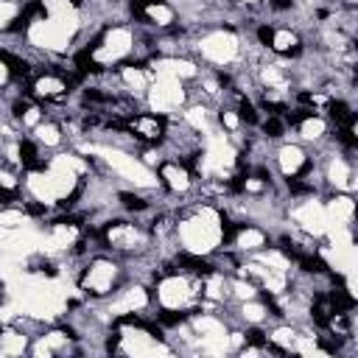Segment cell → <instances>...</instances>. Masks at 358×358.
Here are the masks:
<instances>
[{
	"label": "cell",
	"instance_id": "1",
	"mask_svg": "<svg viewBox=\"0 0 358 358\" xmlns=\"http://www.w3.org/2000/svg\"><path fill=\"white\" fill-rule=\"evenodd\" d=\"M176 235H179L185 252L207 255L221 241V215L213 207H199L193 215L182 218V224L176 227Z\"/></svg>",
	"mask_w": 358,
	"mask_h": 358
},
{
	"label": "cell",
	"instance_id": "2",
	"mask_svg": "<svg viewBox=\"0 0 358 358\" xmlns=\"http://www.w3.org/2000/svg\"><path fill=\"white\" fill-rule=\"evenodd\" d=\"M145 101L157 115H171L173 109H179V103L185 101V90L182 81L173 76H157L148 90H145Z\"/></svg>",
	"mask_w": 358,
	"mask_h": 358
},
{
	"label": "cell",
	"instance_id": "3",
	"mask_svg": "<svg viewBox=\"0 0 358 358\" xmlns=\"http://www.w3.org/2000/svg\"><path fill=\"white\" fill-rule=\"evenodd\" d=\"M103 243L117 252H137L148 243V232L129 221H112L103 229Z\"/></svg>",
	"mask_w": 358,
	"mask_h": 358
},
{
	"label": "cell",
	"instance_id": "4",
	"mask_svg": "<svg viewBox=\"0 0 358 358\" xmlns=\"http://www.w3.org/2000/svg\"><path fill=\"white\" fill-rule=\"evenodd\" d=\"M199 50L213 64H229L238 56V36L229 31H213L199 42Z\"/></svg>",
	"mask_w": 358,
	"mask_h": 358
},
{
	"label": "cell",
	"instance_id": "5",
	"mask_svg": "<svg viewBox=\"0 0 358 358\" xmlns=\"http://www.w3.org/2000/svg\"><path fill=\"white\" fill-rule=\"evenodd\" d=\"M115 280H117V266H115L112 260H106V257H98V260H92V263L87 266V271H84V277H81V288H84L87 294L106 296V294L112 291Z\"/></svg>",
	"mask_w": 358,
	"mask_h": 358
},
{
	"label": "cell",
	"instance_id": "6",
	"mask_svg": "<svg viewBox=\"0 0 358 358\" xmlns=\"http://www.w3.org/2000/svg\"><path fill=\"white\" fill-rule=\"evenodd\" d=\"M126 131L131 134V137H137V140H145V143H159L162 137H165V129H168V123H165V117L162 115H131L126 123Z\"/></svg>",
	"mask_w": 358,
	"mask_h": 358
},
{
	"label": "cell",
	"instance_id": "7",
	"mask_svg": "<svg viewBox=\"0 0 358 358\" xmlns=\"http://www.w3.org/2000/svg\"><path fill=\"white\" fill-rule=\"evenodd\" d=\"M294 218H296V224H299L308 235H324V232H327V227H330L324 207H322V204H316L313 199H310V201H305V204H299V207L294 210Z\"/></svg>",
	"mask_w": 358,
	"mask_h": 358
},
{
	"label": "cell",
	"instance_id": "8",
	"mask_svg": "<svg viewBox=\"0 0 358 358\" xmlns=\"http://www.w3.org/2000/svg\"><path fill=\"white\" fill-rule=\"evenodd\" d=\"M277 162H280V171L285 176H305L310 171V159L305 157V151L299 145H282L277 151Z\"/></svg>",
	"mask_w": 358,
	"mask_h": 358
},
{
	"label": "cell",
	"instance_id": "9",
	"mask_svg": "<svg viewBox=\"0 0 358 358\" xmlns=\"http://www.w3.org/2000/svg\"><path fill=\"white\" fill-rule=\"evenodd\" d=\"M31 92L36 98H45V101H62L64 92H67V78L64 76H56V73H42V76L34 78Z\"/></svg>",
	"mask_w": 358,
	"mask_h": 358
},
{
	"label": "cell",
	"instance_id": "10",
	"mask_svg": "<svg viewBox=\"0 0 358 358\" xmlns=\"http://www.w3.org/2000/svg\"><path fill=\"white\" fill-rule=\"evenodd\" d=\"M327 179L338 187V190H352L355 187V171L352 162L347 157H333L327 162Z\"/></svg>",
	"mask_w": 358,
	"mask_h": 358
},
{
	"label": "cell",
	"instance_id": "11",
	"mask_svg": "<svg viewBox=\"0 0 358 358\" xmlns=\"http://www.w3.org/2000/svg\"><path fill=\"white\" fill-rule=\"evenodd\" d=\"M324 213H327V221H333L336 227H350L352 215H355V201L350 196H333L327 201Z\"/></svg>",
	"mask_w": 358,
	"mask_h": 358
},
{
	"label": "cell",
	"instance_id": "12",
	"mask_svg": "<svg viewBox=\"0 0 358 358\" xmlns=\"http://www.w3.org/2000/svg\"><path fill=\"white\" fill-rule=\"evenodd\" d=\"M159 179L173 190V193H185L190 187V171L179 162H162L159 165Z\"/></svg>",
	"mask_w": 358,
	"mask_h": 358
},
{
	"label": "cell",
	"instance_id": "13",
	"mask_svg": "<svg viewBox=\"0 0 358 358\" xmlns=\"http://www.w3.org/2000/svg\"><path fill=\"white\" fill-rule=\"evenodd\" d=\"M148 305V294H145V288L143 285H134V288H126V291H120V299L109 308V313H134V310H140V308H145Z\"/></svg>",
	"mask_w": 358,
	"mask_h": 358
},
{
	"label": "cell",
	"instance_id": "14",
	"mask_svg": "<svg viewBox=\"0 0 358 358\" xmlns=\"http://www.w3.org/2000/svg\"><path fill=\"white\" fill-rule=\"evenodd\" d=\"M232 238H235V246L243 252H260V249H266V241H268L260 227H249V224H241Z\"/></svg>",
	"mask_w": 358,
	"mask_h": 358
},
{
	"label": "cell",
	"instance_id": "15",
	"mask_svg": "<svg viewBox=\"0 0 358 358\" xmlns=\"http://www.w3.org/2000/svg\"><path fill=\"white\" fill-rule=\"evenodd\" d=\"M140 17H145L148 22H157V25H171L173 22V8L162 0H145L140 6Z\"/></svg>",
	"mask_w": 358,
	"mask_h": 358
},
{
	"label": "cell",
	"instance_id": "16",
	"mask_svg": "<svg viewBox=\"0 0 358 358\" xmlns=\"http://www.w3.org/2000/svg\"><path fill=\"white\" fill-rule=\"evenodd\" d=\"M268 48H274L277 53H285V56H296L299 53V36L294 31H288V28H277L271 34Z\"/></svg>",
	"mask_w": 358,
	"mask_h": 358
},
{
	"label": "cell",
	"instance_id": "17",
	"mask_svg": "<svg viewBox=\"0 0 358 358\" xmlns=\"http://www.w3.org/2000/svg\"><path fill=\"white\" fill-rule=\"evenodd\" d=\"M28 350V336L20 330H0V355H22Z\"/></svg>",
	"mask_w": 358,
	"mask_h": 358
},
{
	"label": "cell",
	"instance_id": "18",
	"mask_svg": "<svg viewBox=\"0 0 358 358\" xmlns=\"http://www.w3.org/2000/svg\"><path fill=\"white\" fill-rule=\"evenodd\" d=\"M34 131H36V143L39 145H59L62 143V126L59 123H39V126H34Z\"/></svg>",
	"mask_w": 358,
	"mask_h": 358
},
{
	"label": "cell",
	"instance_id": "19",
	"mask_svg": "<svg viewBox=\"0 0 358 358\" xmlns=\"http://www.w3.org/2000/svg\"><path fill=\"white\" fill-rule=\"evenodd\" d=\"M296 126H299V134H302L305 140H322V134H324V120L316 117V115L302 117Z\"/></svg>",
	"mask_w": 358,
	"mask_h": 358
},
{
	"label": "cell",
	"instance_id": "20",
	"mask_svg": "<svg viewBox=\"0 0 358 358\" xmlns=\"http://www.w3.org/2000/svg\"><path fill=\"white\" fill-rule=\"evenodd\" d=\"M25 221H28L25 210H20V207H0V227L3 229H20V227H25Z\"/></svg>",
	"mask_w": 358,
	"mask_h": 358
},
{
	"label": "cell",
	"instance_id": "21",
	"mask_svg": "<svg viewBox=\"0 0 358 358\" xmlns=\"http://www.w3.org/2000/svg\"><path fill=\"white\" fill-rule=\"evenodd\" d=\"M241 316H243L249 324H260V322L268 316V305H260V302H255V299H246V302L241 305Z\"/></svg>",
	"mask_w": 358,
	"mask_h": 358
},
{
	"label": "cell",
	"instance_id": "22",
	"mask_svg": "<svg viewBox=\"0 0 358 358\" xmlns=\"http://www.w3.org/2000/svg\"><path fill=\"white\" fill-rule=\"evenodd\" d=\"M263 131H266V137H282L285 123L280 120V115H268V117L263 120Z\"/></svg>",
	"mask_w": 358,
	"mask_h": 358
},
{
	"label": "cell",
	"instance_id": "23",
	"mask_svg": "<svg viewBox=\"0 0 358 358\" xmlns=\"http://www.w3.org/2000/svg\"><path fill=\"white\" fill-rule=\"evenodd\" d=\"M17 14H20L17 3H11V0H0V28H6L8 22H14Z\"/></svg>",
	"mask_w": 358,
	"mask_h": 358
},
{
	"label": "cell",
	"instance_id": "24",
	"mask_svg": "<svg viewBox=\"0 0 358 358\" xmlns=\"http://www.w3.org/2000/svg\"><path fill=\"white\" fill-rule=\"evenodd\" d=\"M238 117L246 120V123H257V109H255V103L246 101V98H241V103H238Z\"/></svg>",
	"mask_w": 358,
	"mask_h": 358
},
{
	"label": "cell",
	"instance_id": "25",
	"mask_svg": "<svg viewBox=\"0 0 358 358\" xmlns=\"http://www.w3.org/2000/svg\"><path fill=\"white\" fill-rule=\"evenodd\" d=\"M117 199L123 201L126 210H145V207H148V201H145L143 196H134V193H120Z\"/></svg>",
	"mask_w": 358,
	"mask_h": 358
},
{
	"label": "cell",
	"instance_id": "26",
	"mask_svg": "<svg viewBox=\"0 0 358 358\" xmlns=\"http://www.w3.org/2000/svg\"><path fill=\"white\" fill-rule=\"evenodd\" d=\"M221 123H224L229 131H235V129H238V123H241V117H238L232 109H224V112H221Z\"/></svg>",
	"mask_w": 358,
	"mask_h": 358
},
{
	"label": "cell",
	"instance_id": "27",
	"mask_svg": "<svg viewBox=\"0 0 358 358\" xmlns=\"http://www.w3.org/2000/svg\"><path fill=\"white\" fill-rule=\"evenodd\" d=\"M271 34H274V28H268V25H260V28H257V39H260V45H266V48H268V42H271Z\"/></svg>",
	"mask_w": 358,
	"mask_h": 358
},
{
	"label": "cell",
	"instance_id": "28",
	"mask_svg": "<svg viewBox=\"0 0 358 358\" xmlns=\"http://www.w3.org/2000/svg\"><path fill=\"white\" fill-rule=\"evenodd\" d=\"M294 6V0H271V8H277V11H288Z\"/></svg>",
	"mask_w": 358,
	"mask_h": 358
},
{
	"label": "cell",
	"instance_id": "29",
	"mask_svg": "<svg viewBox=\"0 0 358 358\" xmlns=\"http://www.w3.org/2000/svg\"><path fill=\"white\" fill-rule=\"evenodd\" d=\"M6 78H8V67H6V64H3V59H0V84H3Z\"/></svg>",
	"mask_w": 358,
	"mask_h": 358
},
{
	"label": "cell",
	"instance_id": "30",
	"mask_svg": "<svg viewBox=\"0 0 358 358\" xmlns=\"http://www.w3.org/2000/svg\"><path fill=\"white\" fill-rule=\"evenodd\" d=\"M344 3H347V8H352V6H355V0H344Z\"/></svg>",
	"mask_w": 358,
	"mask_h": 358
},
{
	"label": "cell",
	"instance_id": "31",
	"mask_svg": "<svg viewBox=\"0 0 358 358\" xmlns=\"http://www.w3.org/2000/svg\"><path fill=\"white\" fill-rule=\"evenodd\" d=\"M246 3H257V0H246Z\"/></svg>",
	"mask_w": 358,
	"mask_h": 358
}]
</instances>
